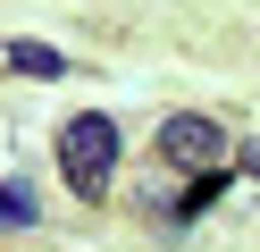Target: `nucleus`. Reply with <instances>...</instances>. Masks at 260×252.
Returning <instances> with one entry per match:
<instances>
[{"instance_id":"nucleus-1","label":"nucleus","mask_w":260,"mask_h":252,"mask_svg":"<svg viewBox=\"0 0 260 252\" xmlns=\"http://www.w3.org/2000/svg\"><path fill=\"white\" fill-rule=\"evenodd\" d=\"M59 168H68V185L84 202H101L109 193V177H118V126H109V118H68V126H59Z\"/></svg>"},{"instance_id":"nucleus-2","label":"nucleus","mask_w":260,"mask_h":252,"mask_svg":"<svg viewBox=\"0 0 260 252\" xmlns=\"http://www.w3.org/2000/svg\"><path fill=\"white\" fill-rule=\"evenodd\" d=\"M159 160H168V168H185V177H193V168H218L226 160V134H218V118H168V126H159Z\"/></svg>"},{"instance_id":"nucleus-3","label":"nucleus","mask_w":260,"mask_h":252,"mask_svg":"<svg viewBox=\"0 0 260 252\" xmlns=\"http://www.w3.org/2000/svg\"><path fill=\"white\" fill-rule=\"evenodd\" d=\"M9 67H17V76H59V50H42V42H17V50H9Z\"/></svg>"},{"instance_id":"nucleus-4","label":"nucleus","mask_w":260,"mask_h":252,"mask_svg":"<svg viewBox=\"0 0 260 252\" xmlns=\"http://www.w3.org/2000/svg\"><path fill=\"white\" fill-rule=\"evenodd\" d=\"M0 227H34V193L25 185H0Z\"/></svg>"},{"instance_id":"nucleus-5","label":"nucleus","mask_w":260,"mask_h":252,"mask_svg":"<svg viewBox=\"0 0 260 252\" xmlns=\"http://www.w3.org/2000/svg\"><path fill=\"white\" fill-rule=\"evenodd\" d=\"M252 177H260V143H252Z\"/></svg>"}]
</instances>
